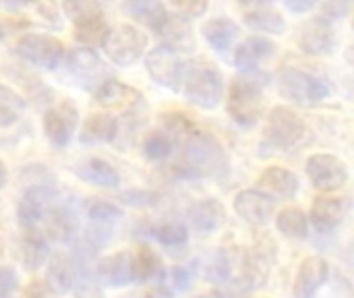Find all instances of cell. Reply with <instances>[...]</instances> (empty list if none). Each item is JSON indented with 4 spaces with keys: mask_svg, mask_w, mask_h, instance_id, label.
Here are the masks:
<instances>
[{
    "mask_svg": "<svg viewBox=\"0 0 354 298\" xmlns=\"http://www.w3.org/2000/svg\"><path fill=\"white\" fill-rule=\"evenodd\" d=\"M236 35H239V25L228 17H218L203 25V37L218 54H226L234 44Z\"/></svg>",
    "mask_w": 354,
    "mask_h": 298,
    "instance_id": "cell-27",
    "label": "cell"
},
{
    "mask_svg": "<svg viewBox=\"0 0 354 298\" xmlns=\"http://www.w3.org/2000/svg\"><path fill=\"white\" fill-rule=\"evenodd\" d=\"M19 288V278L12 268H0V298H12Z\"/></svg>",
    "mask_w": 354,
    "mask_h": 298,
    "instance_id": "cell-43",
    "label": "cell"
},
{
    "mask_svg": "<svg viewBox=\"0 0 354 298\" xmlns=\"http://www.w3.org/2000/svg\"><path fill=\"white\" fill-rule=\"evenodd\" d=\"M197 298H224V297H222V292L212 290V292H205V295H201V297H197Z\"/></svg>",
    "mask_w": 354,
    "mask_h": 298,
    "instance_id": "cell-48",
    "label": "cell"
},
{
    "mask_svg": "<svg viewBox=\"0 0 354 298\" xmlns=\"http://www.w3.org/2000/svg\"><path fill=\"white\" fill-rule=\"evenodd\" d=\"M118 133V120L110 114H93L81 131V143H110Z\"/></svg>",
    "mask_w": 354,
    "mask_h": 298,
    "instance_id": "cell-29",
    "label": "cell"
},
{
    "mask_svg": "<svg viewBox=\"0 0 354 298\" xmlns=\"http://www.w3.org/2000/svg\"><path fill=\"white\" fill-rule=\"evenodd\" d=\"M330 274V266L322 257H307L295 280V298H313L317 290L326 284Z\"/></svg>",
    "mask_w": 354,
    "mask_h": 298,
    "instance_id": "cell-17",
    "label": "cell"
},
{
    "mask_svg": "<svg viewBox=\"0 0 354 298\" xmlns=\"http://www.w3.org/2000/svg\"><path fill=\"white\" fill-rule=\"evenodd\" d=\"M147 298H156V297H147Z\"/></svg>",
    "mask_w": 354,
    "mask_h": 298,
    "instance_id": "cell-50",
    "label": "cell"
},
{
    "mask_svg": "<svg viewBox=\"0 0 354 298\" xmlns=\"http://www.w3.org/2000/svg\"><path fill=\"white\" fill-rule=\"evenodd\" d=\"M73 282H75V263H73V257H68L66 253L52 255L50 257L48 272H46V286L54 295H64V292L73 290Z\"/></svg>",
    "mask_w": 354,
    "mask_h": 298,
    "instance_id": "cell-25",
    "label": "cell"
},
{
    "mask_svg": "<svg viewBox=\"0 0 354 298\" xmlns=\"http://www.w3.org/2000/svg\"><path fill=\"white\" fill-rule=\"evenodd\" d=\"M44 218H46V230L52 239L62 241V243L73 239L77 230V218H75V212H71L66 205L48 207Z\"/></svg>",
    "mask_w": 354,
    "mask_h": 298,
    "instance_id": "cell-30",
    "label": "cell"
},
{
    "mask_svg": "<svg viewBox=\"0 0 354 298\" xmlns=\"http://www.w3.org/2000/svg\"><path fill=\"white\" fill-rule=\"evenodd\" d=\"M259 187L266 191L268 197L276 199H292L299 191V176L292 170L272 166L261 172L259 176Z\"/></svg>",
    "mask_w": 354,
    "mask_h": 298,
    "instance_id": "cell-21",
    "label": "cell"
},
{
    "mask_svg": "<svg viewBox=\"0 0 354 298\" xmlns=\"http://www.w3.org/2000/svg\"><path fill=\"white\" fill-rule=\"evenodd\" d=\"M263 137L276 149L295 151L311 141V131L295 110L278 106L268 116Z\"/></svg>",
    "mask_w": 354,
    "mask_h": 298,
    "instance_id": "cell-2",
    "label": "cell"
},
{
    "mask_svg": "<svg viewBox=\"0 0 354 298\" xmlns=\"http://www.w3.org/2000/svg\"><path fill=\"white\" fill-rule=\"evenodd\" d=\"M346 209H348V205L340 197H317L313 201L309 216H311V222L317 232L330 234L332 230H336L342 224Z\"/></svg>",
    "mask_w": 354,
    "mask_h": 298,
    "instance_id": "cell-18",
    "label": "cell"
},
{
    "mask_svg": "<svg viewBox=\"0 0 354 298\" xmlns=\"http://www.w3.org/2000/svg\"><path fill=\"white\" fill-rule=\"evenodd\" d=\"M174 145H176L174 139L166 131H151L143 139V153L151 162H162L172 153Z\"/></svg>",
    "mask_w": 354,
    "mask_h": 298,
    "instance_id": "cell-36",
    "label": "cell"
},
{
    "mask_svg": "<svg viewBox=\"0 0 354 298\" xmlns=\"http://www.w3.org/2000/svg\"><path fill=\"white\" fill-rule=\"evenodd\" d=\"M245 23L255 31L274 33V35H280L286 29V23H284L282 15L272 4H266V2L251 4V8L245 12Z\"/></svg>",
    "mask_w": 354,
    "mask_h": 298,
    "instance_id": "cell-26",
    "label": "cell"
},
{
    "mask_svg": "<svg viewBox=\"0 0 354 298\" xmlns=\"http://www.w3.org/2000/svg\"><path fill=\"white\" fill-rule=\"evenodd\" d=\"M207 10V2H174L172 12L180 19H195L201 17Z\"/></svg>",
    "mask_w": 354,
    "mask_h": 298,
    "instance_id": "cell-41",
    "label": "cell"
},
{
    "mask_svg": "<svg viewBox=\"0 0 354 298\" xmlns=\"http://www.w3.org/2000/svg\"><path fill=\"white\" fill-rule=\"evenodd\" d=\"M0 39H2V29H0Z\"/></svg>",
    "mask_w": 354,
    "mask_h": 298,
    "instance_id": "cell-49",
    "label": "cell"
},
{
    "mask_svg": "<svg viewBox=\"0 0 354 298\" xmlns=\"http://www.w3.org/2000/svg\"><path fill=\"white\" fill-rule=\"evenodd\" d=\"M232 268H234V263H232L230 255H228L226 251L220 249V251L212 257V261L207 263V268H205V278L212 280V282H226V280H230V276H232Z\"/></svg>",
    "mask_w": 354,
    "mask_h": 298,
    "instance_id": "cell-37",
    "label": "cell"
},
{
    "mask_svg": "<svg viewBox=\"0 0 354 298\" xmlns=\"http://www.w3.org/2000/svg\"><path fill=\"white\" fill-rule=\"evenodd\" d=\"M25 112V100L10 87L0 85V131L17 127Z\"/></svg>",
    "mask_w": 354,
    "mask_h": 298,
    "instance_id": "cell-32",
    "label": "cell"
},
{
    "mask_svg": "<svg viewBox=\"0 0 354 298\" xmlns=\"http://www.w3.org/2000/svg\"><path fill=\"white\" fill-rule=\"evenodd\" d=\"M97 282L106 288H122L133 282V255L129 251L108 255L97 266Z\"/></svg>",
    "mask_w": 354,
    "mask_h": 298,
    "instance_id": "cell-15",
    "label": "cell"
},
{
    "mask_svg": "<svg viewBox=\"0 0 354 298\" xmlns=\"http://www.w3.org/2000/svg\"><path fill=\"white\" fill-rule=\"evenodd\" d=\"M21 259H23V266L29 272L39 270L44 266V261L48 259V243H46L44 234L37 232L35 228H25V232H23Z\"/></svg>",
    "mask_w": 354,
    "mask_h": 298,
    "instance_id": "cell-28",
    "label": "cell"
},
{
    "mask_svg": "<svg viewBox=\"0 0 354 298\" xmlns=\"http://www.w3.org/2000/svg\"><path fill=\"white\" fill-rule=\"evenodd\" d=\"M224 93V79L222 75L205 64V66H193L187 77H185V95L189 104L203 108V110H214L220 106Z\"/></svg>",
    "mask_w": 354,
    "mask_h": 298,
    "instance_id": "cell-5",
    "label": "cell"
},
{
    "mask_svg": "<svg viewBox=\"0 0 354 298\" xmlns=\"http://www.w3.org/2000/svg\"><path fill=\"white\" fill-rule=\"evenodd\" d=\"M268 274H270V261L259 249H255V251L243 253L241 274H239L236 284H241L245 290H255L263 286V282L268 280Z\"/></svg>",
    "mask_w": 354,
    "mask_h": 298,
    "instance_id": "cell-23",
    "label": "cell"
},
{
    "mask_svg": "<svg viewBox=\"0 0 354 298\" xmlns=\"http://www.w3.org/2000/svg\"><path fill=\"white\" fill-rule=\"evenodd\" d=\"M77 122H79L77 108L71 102H60L58 106L50 108L44 116L46 137L54 147H66L75 133Z\"/></svg>",
    "mask_w": 354,
    "mask_h": 298,
    "instance_id": "cell-11",
    "label": "cell"
},
{
    "mask_svg": "<svg viewBox=\"0 0 354 298\" xmlns=\"http://www.w3.org/2000/svg\"><path fill=\"white\" fill-rule=\"evenodd\" d=\"M52 203V191L46 187H31L25 191V195L19 201V222L23 228H35V224H39L48 212Z\"/></svg>",
    "mask_w": 354,
    "mask_h": 298,
    "instance_id": "cell-20",
    "label": "cell"
},
{
    "mask_svg": "<svg viewBox=\"0 0 354 298\" xmlns=\"http://www.w3.org/2000/svg\"><path fill=\"white\" fill-rule=\"evenodd\" d=\"M77 174L85 183H91V185H97V187H104V189H118V183H120L118 172L106 160H100V158L87 160L77 170Z\"/></svg>",
    "mask_w": 354,
    "mask_h": 298,
    "instance_id": "cell-31",
    "label": "cell"
},
{
    "mask_svg": "<svg viewBox=\"0 0 354 298\" xmlns=\"http://www.w3.org/2000/svg\"><path fill=\"white\" fill-rule=\"evenodd\" d=\"M137 21L145 23L147 27L160 31L166 17H168V10L162 2H156V0H149V2H129L124 6Z\"/></svg>",
    "mask_w": 354,
    "mask_h": 298,
    "instance_id": "cell-34",
    "label": "cell"
},
{
    "mask_svg": "<svg viewBox=\"0 0 354 298\" xmlns=\"http://www.w3.org/2000/svg\"><path fill=\"white\" fill-rule=\"evenodd\" d=\"M120 199H122V203H127L131 207H153L160 201V197L149 191H124L120 195Z\"/></svg>",
    "mask_w": 354,
    "mask_h": 298,
    "instance_id": "cell-40",
    "label": "cell"
},
{
    "mask_svg": "<svg viewBox=\"0 0 354 298\" xmlns=\"http://www.w3.org/2000/svg\"><path fill=\"white\" fill-rule=\"evenodd\" d=\"M160 272H162V261L156 255V251H151L149 247H139L137 255L133 257V282L147 284L156 280Z\"/></svg>",
    "mask_w": 354,
    "mask_h": 298,
    "instance_id": "cell-33",
    "label": "cell"
},
{
    "mask_svg": "<svg viewBox=\"0 0 354 298\" xmlns=\"http://www.w3.org/2000/svg\"><path fill=\"white\" fill-rule=\"evenodd\" d=\"M102 48L114 64L129 66L143 56L147 48V35L133 25H116L112 29H106L102 37Z\"/></svg>",
    "mask_w": 354,
    "mask_h": 298,
    "instance_id": "cell-4",
    "label": "cell"
},
{
    "mask_svg": "<svg viewBox=\"0 0 354 298\" xmlns=\"http://www.w3.org/2000/svg\"><path fill=\"white\" fill-rule=\"evenodd\" d=\"M346 8H348V4H344V2H330V4H326L324 6V15L326 17H322L324 21H332V19H342L344 17V12H346Z\"/></svg>",
    "mask_w": 354,
    "mask_h": 298,
    "instance_id": "cell-45",
    "label": "cell"
},
{
    "mask_svg": "<svg viewBox=\"0 0 354 298\" xmlns=\"http://www.w3.org/2000/svg\"><path fill=\"white\" fill-rule=\"evenodd\" d=\"M224 205L216 199H203L199 203H195L189 214V226L193 232H197L199 236H209L214 232H218L224 224Z\"/></svg>",
    "mask_w": 354,
    "mask_h": 298,
    "instance_id": "cell-16",
    "label": "cell"
},
{
    "mask_svg": "<svg viewBox=\"0 0 354 298\" xmlns=\"http://www.w3.org/2000/svg\"><path fill=\"white\" fill-rule=\"evenodd\" d=\"M299 46L305 54L311 56H328L334 52L336 48V33L332 29V23L319 19L309 21L303 29H301V37H299Z\"/></svg>",
    "mask_w": 354,
    "mask_h": 298,
    "instance_id": "cell-14",
    "label": "cell"
},
{
    "mask_svg": "<svg viewBox=\"0 0 354 298\" xmlns=\"http://www.w3.org/2000/svg\"><path fill=\"white\" fill-rule=\"evenodd\" d=\"M278 89L284 100L303 108L317 106L330 95V85L322 77H315L299 68L282 71L278 79Z\"/></svg>",
    "mask_w": 354,
    "mask_h": 298,
    "instance_id": "cell-3",
    "label": "cell"
},
{
    "mask_svg": "<svg viewBox=\"0 0 354 298\" xmlns=\"http://www.w3.org/2000/svg\"><path fill=\"white\" fill-rule=\"evenodd\" d=\"M168 284L172 292H187L191 286V274L185 268H172L168 274Z\"/></svg>",
    "mask_w": 354,
    "mask_h": 298,
    "instance_id": "cell-42",
    "label": "cell"
},
{
    "mask_svg": "<svg viewBox=\"0 0 354 298\" xmlns=\"http://www.w3.org/2000/svg\"><path fill=\"white\" fill-rule=\"evenodd\" d=\"M278 230L288 239H307V214L299 207L284 209L276 220Z\"/></svg>",
    "mask_w": 354,
    "mask_h": 298,
    "instance_id": "cell-35",
    "label": "cell"
},
{
    "mask_svg": "<svg viewBox=\"0 0 354 298\" xmlns=\"http://www.w3.org/2000/svg\"><path fill=\"white\" fill-rule=\"evenodd\" d=\"M226 168L222 143L203 131H191L183 141V156L174 172L180 178H207Z\"/></svg>",
    "mask_w": 354,
    "mask_h": 298,
    "instance_id": "cell-1",
    "label": "cell"
},
{
    "mask_svg": "<svg viewBox=\"0 0 354 298\" xmlns=\"http://www.w3.org/2000/svg\"><path fill=\"white\" fill-rule=\"evenodd\" d=\"M66 17L75 23L77 29V39L93 46L95 41H102L106 33V21H104V10L102 4L95 0H73L62 4Z\"/></svg>",
    "mask_w": 354,
    "mask_h": 298,
    "instance_id": "cell-8",
    "label": "cell"
},
{
    "mask_svg": "<svg viewBox=\"0 0 354 298\" xmlns=\"http://www.w3.org/2000/svg\"><path fill=\"white\" fill-rule=\"evenodd\" d=\"M274 54H276V44H272L266 37H249L236 48L234 60H236L239 71L251 73L253 68H257V64L261 60H266Z\"/></svg>",
    "mask_w": 354,
    "mask_h": 298,
    "instance_id": "cell-24",
    "label": "cell"
},
{
    "mask_svg": "<svg viewBox=\"0 0 354 298\" xmlns=\"http://www.w3.org/2000/svg\"><path fill=\"white\" fill-rule=\"evenodd\" d=\"M17 54L33 64V66H39L44 71H54L58 68V64L62 62V56H64V46L62 41H58L56 37H50V35H37V33H29V35H23L19 41H17Z\"/></svg>",
    "mask_w": 354,
    "mask_h": 298,
    "instance_id": "cell-9",
    "label": "cell"
},
{
    "mask_svg": "<svg viewBox=\"0 0 354 298\" xmlns=\"http://www.w3.org/2000/svg\"><path fill=\"white\" fill-rule=\"evenodd\" d=\"M145 66H147V73L149 77L176 91L185 79V68H187V60L183 56V50L180 48H174L170 44H162L158 48H153L147 58H145Z\"/></svg>",
    "mask_w": 354,
    "mask_h": 298,
    "instance_id": "cell-7",
    "label": "cell"
},
{
    "mask_svg": "<svg viewBox=\"0 0 354 298\" xmlns=\"http://www.w3.org/2000/svg\"><path fill=\"white\" fill-rule=\"evenodd\" d=\"M156 239L166 245V247H176V245H185L189 239V230L183 224H164L156 230Z\"/></svg>",
    "mask_w": 354,
    "mask_h": 298,
    "instance_id": "cell-39",
    "label": "cell"
},
{
    "mask_svg": "<svg viewBox=\"0 0 354 298\" xmlns=\"http://www.w3.org/2000/svg\"><path fill=\"white\" fill-rule=\"evenodd\" d=\"M234 212L241 216V220H245L251 226H266L272 222L276 203L266 193L249 189L234 197Z\"/></svg>",
    "mask_w": 354,
    "mask_h": 298,
    "instance_id": "cell-12",
    "label": "cell"
},
{
    "mask_svg": "<svg viewBox=\"0 0 354 298\" xmlns=\"http://www.w3.org/2000/svg\"><path fill=\"white\" fill-rule=\"evenodd\" d=\"M87 216H89V220L93 224H106V226H110V222L118 220L122 216V212L114 203H108V201H91L87 205Z\"/></svg>",
    "mask_w": 354,
    "mask_h": 298,
    "instance_id": "cell-38",
    "label": "cell"
},
{
    "mask_svg": "<svg viewBox=\"0 0 354 298\" xmlns=\"http://www.w3.org/2000/svg\"><path fill=\"white\" fill-rule=\"evenodd\" d=\"M68 71L85 87L102 85L108 75L106 64L91 48H77L68 58Z\"/></svg>",
    "mask_w": 354,
    "mask_h": 298,
    "instance_id": "cell-13",
    "label": "cell"
},
{
    "mask_svg": "<svg viewBox=\"0 0 354 298\" xmlns=\"http://www.w3.org/2000/svg\"><path fill=\"white\" fill-rule=\"evenodd\" d=\"M263 89L249 79H234L228 93V114L243 127H253L263 114Z\"/></svg>",
    "mask_w": 354,
    "mask_h": 298,
    "instance_id": "cell-6",
    "label": "cell"
},
{
    "mask_svg": "<svg viewBox=\"0 0 354 298\" xmlns=\"http://www.w3.org/2000/svg\"><path fill=\"white\" fill-rule=\"evenodd\" d=\"M288 10H292V12H307V10H311V8H315L317 6V2H313V0H288L286 4H284Z\"/></svg>",
    "mask_w": 354,
    "mask_h": 298,
    "instance_id": "cell-46",
    "label": "cell"
},
{
    "mask_svg": "<svg viewBox=\"0 0 354 298\" xmlns=\"http://www.w3.org/2000/svg\"><path fill=\"white\" fill-rule=\"evenodd\" d=\"M23 298H56V295L46 286V282H31L25 288Z\"/></svg>",
    "mask_w": 354,
    "mask_h": 298,
    "instance_id": "cell-44",
    "label": "cell"
},
{
    "mask_svg": "<svg viewBox=\"0 0 354 298\" xmlns=\"http://www.w3.org/2000/svg\"><path fill=\"white\" fill-rule=\"evenodd\" d=\"M95 100L106 110H122V112H127V110H131L133 106H137L141 102V93L135 87L127 85V83L110 79V81H104L97 87Z\"/></svg>",
    "mask_w": 354,
    "mask_h": 298,
    "instance_id": "cell-19",
    "label": "cell"
},
{
    "mask_svg": "<svg viewBox=\"0 0 354 298\" xmlns=\"http://www.w3.org/2000/svg\"><path fill=\"white\" fill-rule=\"evenodd\" d=\"M89 257L85 247H79L75 251L73 263H75V282H73V290L77 298H102L100 290V282L95 272L89 268Z\"/></svg>",
    "mask_w": 354,
    "mask_h": 298,
    "instance_id": "cell-22",
    "label": "cell"
},
{
    "mask_svg": "<svg viewBox=\"0 0 354 298\" xmlns=\"http://www.w3.org/2000/svg\"><path fill=\"white\" fill-rule=\"evenodd\" d=\"M307 176L322 193L338 191L348 180L346 164L332 153H315L307 160Z\"/></svg>",
    "mask_w": 354,
    "mask_h": 298,
    "instance_id": "cell-10",
    "label": "cell"
},
{
    "mask_svg": "<svg viewBox=\"0 0 354 298\" xmlns=\"http://www.w3.org/2000/svg\"><path fill=\"white\" fill-rule=\"evenodd\" d=\"M6 178H8V172H6V166H4V162L0 160V189L6 185Z\"/></svg>",
    "mask_w": 354,
    "mask_h": 298,
    "instance_id": "cell-47",
    "label": "cell"
}]
</instances>
